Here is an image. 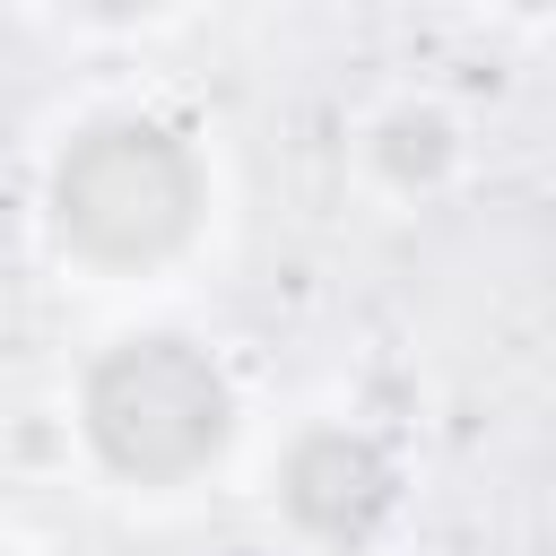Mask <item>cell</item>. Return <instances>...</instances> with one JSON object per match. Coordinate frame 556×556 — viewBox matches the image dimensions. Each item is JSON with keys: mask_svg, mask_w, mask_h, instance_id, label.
Instances as JSON below:
<instances>
[{"mask_svg": "<svg viewBox=\"0 0 556 556\" xmlns=\"http://www.w3.org/2000/svg\"><path fill=\"white\" fill-rule=\"evenodd\" d=\"M521 9H539V0H521Z\"/></svg>", "mask_w": 556, "mask_h": 556, "instance_id": "5", "label": "cell"}, {"mask_svg": "<svg viewBox=\"0 0 556 556\" xmlns=\"http://www.w3.org/2000/svg\"><path fill=\"white\" fill-rule=\"evenodd\" d=\"M52 208H61V235L87 261L139 269V261H165L191 235L200 174H191L182 139H165L156 122H96V130L70 139V156L52 174Z\"/></svg>", "mask_w": 556, "mask_h": 556, "instance_id": "1", "label": "cell"}, {"mask_svg": "<svg viewBox=\"0 0 556 556\" xmlns=\"http://www.w3.org/2000/svg\"><path fill=\"white\" fill-rule=\"evenodd\" d=\"M87 434L139 486L191 478L226 443V382L182 339H122L87 374Z\"/></svg>", "mask_w": 556, "mask_h": 556, "instance_id": "2", "label": "cell"}, {"mask_svg": "<svg viewBox=\"0 0 556 556\" xmlns=\"http://www.w3.org/2000/svg\"><path fill=\"white\" fill-rule=\"evenodd\" d=\"M382 504H391V469L374 460V443H356V434H313V443H295V460H287V513H295L304 530H321V539H365V530L382 521Z\"/></svg>", "mask_w": 556, "mask_h": 556, "instance_id": "3", "label": "cell"}, {"mask_svg": "<svg viewBox=\"0 0 556 556\" xmlns=\"http://www.w3.org/2000/svg\"><path fill=\"white\" fill-rule=\"evenodd\" d=\"M78 9H113L122 17V9H156V0H78Z\"/></svg>", "mask_w": 556, "mask_h": 556, "instance_id": "4", "label": "cell"}]
</instances>
